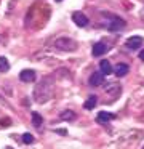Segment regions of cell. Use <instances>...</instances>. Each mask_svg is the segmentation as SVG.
<instances>
[{"mask_svg":"<svg viewBox=\"0 0 144 149\" xmlns=\"http://www.w3.org/2000/svg\"><path fill=\"white\" fill-rule=\"evenodd\" d=\"M54 47L58 50H63V52H74L75 50V42L72 39H67V37H61L54 42Z\"/></svg>","mask_w":144,"mask_h":149,"instance_id":"1","label":"cell"},{"mask_svg":"<svg viewBox=\"0 0 144 149\" xmlns=\"http://www.w3.org/2000/svg\"><path fill=\"white\" fill-rule=\"evenodd\" d=\"M143 43H144V39H143V37L133 36V37H130V39H127L125 45H127L130 50H138L139 47H143Z\"/></svg>","mask_w":144,"mask_h":149,"instance_id":"2","label":"cell"},{"mask_svg":"<svg viewBox=\"0 0 144 149\" xmlns=\"http://www.w3.org/2000/svg\"><path fill=\"white\" fill-rule=\"evenodd\" d=\"M106 27H107L109 31H112V32H115V31H118V29H123V27H125V21L120 19V18H114L112 21H107Z\"/></svg>","mask_w":144,"mask_h":149,"instance_id":"3","label":"cell"},{"mask_svg":"<svg viewBox=\"0 0 144 149\" xmlns=\"http://www.w3.org/2000/svg\"><path fill=\"white\" fill-rule=\"evenodd\" d=\"M90 85L91 87H101L102 82H104V74L102 72H93L91 75H90Z\"/></svg>","mask_w":144,"mask_h":149,"instance_id":"4","label":"cell"},{"mask_svg":"<svg viewBox=\"0 0 144 149\" xmlns=\"http://www.w3.org/2000/svg\"><path fill=\"white\" fill-rule=\"evenodd\" d=\"M72 19H74V23L80 27H85L86 24H88V18H86L82 11H75V13L72 15Z\"/></svg>","mask_w":144,"mask_h":149,"instance_id":"5","label":"cell"},{"mask_svg":"<svg viewBox=\"0 0 144 149\" xmlns=\"http://www.w3.org/2000/svg\"><path fill=\"white\" fill-rule=\"evenodd\" d=\"M106 52H107V45H106V43H102V42L95 43V45H93V50H91L93 56H102Z\"/></svg>","mask_w":144,"mask_h":149,"instance_id":"6","label":"cell"},{"mask_svg":"<svg viewBox=\"0 0 144 149\" xmlns=\"http://www.w3.org/2000/svg\"><path fill=\"white\" fill-rule=\"evenodd\" d=\"M19 79L22 82H34L35 80V72L32 69H24V71L19 72Z\"/></svg>","mask_w":144,"mask_h":149,"instance_id":"7","label":"cell"},{"mask_svg":"<svg viewBox=\"0 0 144 149\" xmlns=\"http://www.w3.org/2000/svg\"><path fill=\"white\" fill-rule=\"evenodd\" d=\"M128 71H130V69H128V66L127 64H117L115 66V69H114V74L117 75V77H125V75L128 74Z\"/></svg>","mask_w":144,"mask_h":149,"instance_id":"8","label":"cell"},{"mask_svg":"<svg viewBox=\"0 0 144 149\" xmlns=\"http://www.w3.org/2000/svg\"><path fill=\"white\" fill-rule=\"evenodd\" d=\"M106 93H107V95H112V96L118 95V93H120V85L114 84V82L107 84V85H106Z\"/></svg>","mask_w":144,"mask_h":149,"instance_id":"9","label":"cell"},{"mask_svg":"<svg viewBox=\"0 0 144 149\" xmlns=\"http://www.w3.org/2000/svg\"><path fill=\"white\" fill-rule=\"evenodd\" d=\"M114 114H109V112H104V111H101V112L98 114V117H96V120H98L99 123H107L109 120L114 119Z\"/></svg>","mask_w":144,"mask_h":149,"instance_id":"10","label":"cell"},{"mask_svg":"<svg viewBox=\"0 0 144 149\" xmlns=\"http://www.w3.org/2000/svg\"><path fill=\"white\" fill-rule=\"evenodd\" d=\"M99 66H101V72H102L104 75H109V74H112V72H114V69H112L111 63H109L107 59H102Z\"/></svg>","mask_w":144,"mask_h":149,"instance_id":"11","label":"cell"},{"mask_svg":"<svg viewBox=\"0 0 144 149\" xmlns=\"http://www.w3.org/2000/svg\"><path fill=\"white\" fill-rule=\"evenodd\" d=\"M96 103H98V98L93 95V96H88V100L83 103V107H85V109H93V107L96 106Z\"/></svg>","mask_w":144,"mask_h":149,"instance_id":"12","label":"cell"},{"mask_svg":"<svg viewBox=\"0 0 144 149\" xmlns=\"http://www.w3.org/2000/svg\"><path fill=\"white\" fill-rule=\"evenodd\" d=\"M31 116H32V123H34L35 127H40V125H42V122H43V119H42L40 114L35 112V111H34V112H32Z\"/></svg>","mask_w":144,"mask_h":149,"instance_id":"13","label":"cell"},{"mask_svg":"<svg viewBox=\"0 0 144 149\" xmlns=\"http://www.w3.org/2000/svg\"><path fill=\"white\" fill-rule=\"evenodd\" d=\"M10 69V63L6 58H3V56H0V72H6Z\"/></svg>","mask_w":144,"mask_h":149,"instance_id":"14","label":"cell"},{"mask_svg":"<svg viewBox=\"0 0 144 149\" xmlns=\"http://www.w3.org/2000/svg\"><path fill=\"white\" fill-rule=\"evenodd\" d=\"M61 119L63 120H74L75 119V114L72 111H64V112H61Z\"/></svg>","mask_w":144,"mask_h":149,"instance_id":"15","label":"cell"},{"mask_svg":"<svg viewBox=\"0 0 144 149\" xmlns=\"http://www.w3.org/2000/svg\"><path fill=\"white\" fill-rule=\"evenodd\" d=\"M22 141H24L26 144H32V143H34V136H32L31 133H24V135H22Z\"/></svg>","mask_w":144,"mask_h":149,"instance_id":"16","label":"cell"},{"mask_svg":"<svg viewBox=\"0 0 144 149\" xmlns=\"http://www.w3.org/2000/svg\"><path fill=\"white\" fill-rule=\"evenodd\" d=\"M54 132H56L58 135H67V130H63V128H56Z\"/></svg>","mask_w":144,"mask_h":149,"instance_id":"17","label":"cell"},{"mask_svg":"<svg viewBox=\"0 0 144 149\" xmlns=\"http://www.w3.org/2000/svg\"><path fill=\"white\" fill-rule=\"evenodd\" d=\"M139 58H141V59H143V61H144V52H141V53H139Z\"/></svg>","mask_w":144,"mask_h":149,"instance_id":"18","label":"cell"},{"mask_svg":"<svg viewBox=\"0 0 144 149\" xmlns=\"http://www.w3.org/2000/svg\"><path fill=\"white\" fill-rule=\"evenodd\" d=\"M56 2H61V0H56Z\"/></svg>","mask_w":144,"mask_h":149,"instance_id":"19","label":"cell"},{"mask_svg":"<svg viewBox=\"0 0 144 149\" xmlns=\"http://www.w3.org/2000/svg\"><path fill=\"white\" fill-rule=\"evenodd\" d=\"M141 149H144V146H143V148H141Z\"/></svg>","mask_w":144,"mask_h":149,"instance_id":"20","label":"cell"}]
</instances>
